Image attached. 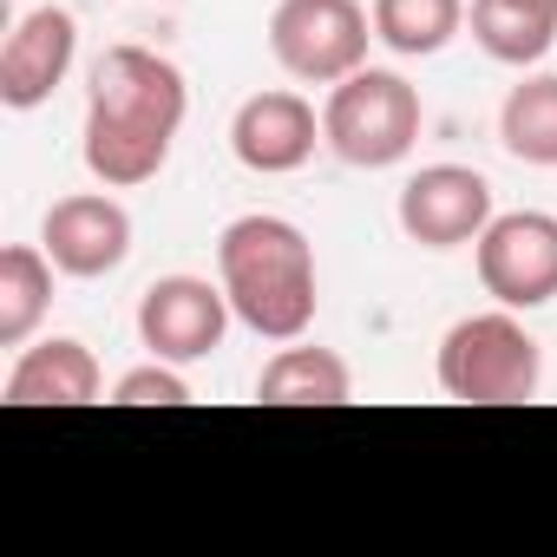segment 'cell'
<instances>
[{
    "label": "cell",
    "instance_id": "obj_1",
    "mask_svg": "<svg viewBox=\"0 0 557 557\" xmlns=\"http://www.w3.org/2000/svg\"><path fill=\"white\" fill-rule=\"evenodd\" d=\"M190 92L184 73L151 47H106L86 86V171L106 190H138L171 164Z\"/></svg>",
    "mask_w": 557,
    "mask_h": 557
},
{
    "label": "cell",
    "instance_id": "obj_2",
    "mask_svg": "<svg viewBox=\"0 0 557 557\" xmlns=\"http://www.w3.org/2000/svg\"><path fill=\"white\" fill-rule=\"evenodd\" d=\"M216 283L236 309V322L262 342H302L322 289H315V243L302 236V223L249 210L236 223H223L216 236Z\"/></svg>",
    "mask_w": 557,
    "mask_h": 557
},
{
    "label": "cell",
    "instance_id": "obj_3",
    "mask_svg": "<svg viewBox=\"0 0 557 557\" xmlns=\"http://www.w3.org/2000/svg\"><path fill=\"white\" fill-rule=\"evenodd\" d=\"M544 381V348L518 322V309H485L446 329L440 342V394L466 407H518Z\"/></svg>",
    "mask_w": 557,
    "mask_h": 557
},
{
    "label": "cell",
    "instance_id": "obj_4",
    "mask_svg": "<svg viewBox=\"0 0 557 557\" xmlns=\"http://www.w3.org/2000/svg\"><path fill=\"white\" fill-rule=\"evenodd\" d=\"M420 125H426L420 92H413L400 73H387V66L348 73L342 86H329V106H322V138H329V151H335L342 164H355V171H387V164H400V158L420 145Z\"/></svg>",
    "mask_w": 557,
    "mask_h": 557
},
{
    "label": "cell",
    "instance_id": "obj_5",
    "mask_svg": "<svg viewBox=\"0 0 557 557\" xmlns=\"http://www.w3.org/2000/svg\"><path fill=\"white\" fill-rule=\"evenodd\" d=\"M374 14L361 0H275L269 14V53L302 86H342L368 66Z\"/></svg>",
    "mask_w": 557,
    "mask_h": 557
},
{
    "label": "cell",
    "instance_id": "obj_6",
    "mask_svg": "<svg viewBox=\"0 0 557 557\" xmlns=\"http://www.w3.org/2000/svg\"><path fill=\"white\" fill-rule=\"evenodd\" d=\"M479 283L498 309H544L557 302V216L550 210H505L479 230Z\"/></svg>",
    "mask_w": 557,
    "mask_h": 557
},
{
    "label": "cell",
    "instance_id": "obj_7",
    "mask_svg": "<svg viewBox=\"0 0 557 557\" xmlns=\"http://www.w3.org/2000/svg\"><path fill=\"white\" fill-rule=\"evenodd\" d=\"M236 309L223 296V283L210 275H158V283L138 296V342L158 361H210L230 335Z\"/></svg>",
    "mask_w": 557,
    "mask_h": 557
},
{
    "label": "cell",
    "instance_id": "obj_8",
    "mask_svg": "<svg viewBox=\"0 0 557 557\" xmlns=\"http://www.w3.org/2000/svg\"><path fill=\"white\" fill-rule=\"evenodd\" d=\"M394 216H400L407 243H420V249H459V243H479V230L498 210H492L485 171H472V164H420L400 184Z\"/></svg>",
    "mask_w": 557,
    "mask_h": 557
},
{
    "label": "cell",
    "instance_id": "obj_9",
    "mask_svg": "<svg viewBox=\"0 0 557 557\" xmlns=\"http://www.w3.org/2000/svg\"><path fill=\"white\" fill-rule=\"evenodd\" d=\"M40 249L53 256L60 275H73V283H99V275H112L132 256V210L119 197H106V190L60 197L40 216Z\"/></svg>",
    "mask_w": 557,
    "mask_h": 557
},
{
    "label": "cell",
    "instance_id": "obj_10",
    "mask_svg": "<svg viewBox=\"0 0 557 557\" xmlns=\"http://www.w3.org/2000/svg\"><path fill=\"white\" fill-rule=\"evenodd\" d=\"M315 145H329V138H322V119H315V106H309L302 92H289V86L249 92V99L236 106V119H230V151H236V164L256 171V177H289V171H302V164L315 158Z\"/></svg>",
    "mask_w": 557,
    "mask_h": 557
},
{
    "label": "cell",
    "instance_id": "obj_11",
    "mask_svg": "<svg viewBox=\"0 0 557 557\" xmlns=\"http://www.w3.org/2000/svg\"><path fill=\"white\" fill-rule=\"evenodd\" d=\"M73 60H79V21L66 8L21 14L14 34H8V47H0V106H8V112L47 106L66 86Z\"/></svg>",
    "mask_w": 557,
    "mask_h": 557
},
{
    "label": "cell",
    "instance_id": "obj_12",
    "mask_svg": "<svg viewBox=\"0 0 557 557\" xmlns=\"http://www.w3.org/2000/svg\"><path fill=\"white\" fill-rule=\"evenodd\" d=\"M106 394V374H99V355L73 335H53V342H34L21 348L8 387L0 400L8 407H92Z\"/></svg>",
    "mask_w": 557,
    "mask_h": 557
},
{
    "label": "cell",
    "instance_id": "obj_13",
    "mask_svg": "<svg viewBox=\"0 0 557 557\" xmlns=\"http://www.w3.org/2000/svg\"><path fill=\"white\" fill-rule=\"evenodd\" d=\"M355 394V374L335 348H283L256 374L262 407H342Z\"/></svg>",
    "mask_w": 557,
    "mask_h": 557
},
{
    "label": "cell",
    "instance_id": "obj_14",
    "mask_svg": "<svg viewBox=\"0 0 557 557\" xmlns=\"http://www.w3.org/2000/svg\"><path fill=\"white\" fill-rule=\"evenodd\" d=\"M53 256L40 243H8L0 249V348H27L34 329L53 309Z\"/></svg>",
    "mask_w": 557,
    "mask_h": 557
},
{
    "label": "cell",
    "instance_id": "obj_15",
    "mask_svg": "<svg viewBox=\"0 0 557 557\" xmlns=\"http://www.w3.org/2000/svg\"><path fill=\"white\" fill-rule=\"evenodd\" d=\"M472 40L498 66H537L557 47V14L531 8V0H472Z\"/></svg>",
    "mask_w": 557,
    "mask_h": 557
},
{
    "label": "cell",
    "instance_id": "obj_16",
    "mask_svg": "<svg viewBox=\"0 0 557 557\" xmlns=\"http://www.w3.org/2000/svg\"><path fill=\"white\" fill-rule=\"evenodd\" d=\"M498 145L518 164L557 171V73H524L498 106Z\"/></svg>",
    "mask_w": 557,
    "mask_h": 557
},
{
    "label": "cell",
    "instance_id": "obj_17",
    "mask_svg": "<svg viewBox=\"0 0 557 557\" xmlns=\"http://www.w3.org/2000/svg\"><path fill=\"white\" fill-rule=\"evenodd\" d=\"M374 40L400 60H433L466 27V0H374Z\"/></svg>",
    "mask_w": 557,
    "mask_h": 557
},
{
    "label": "cell",
    "instance_id": "obj_18",
    "mask_svg": "<svg viewBox=\"0 0 557 557\" xmlns=\"http://www.w3.org/2000/svg\"><path fill=\"white\" fill-rule=\"evenodd\" d=\"M112 400H119V407H184V400H190V381L177 374V361H158V355H151L145 368L119 374Z\"/></svg>",
    "mask_w": 557,
    "mask_h": 557
},
{
    "label": "cell",
    "instance_id": "obj_19",
    "mask_svg": "<svg viewBox=\"0 0 557 557\" xmlns=\"http://www.w3.org/2000/svg\"><path fill=\"white\" fill-rule=\"evenodd\" d=\"M531 8H550V14H557V0H531Z\"/></svg>",
    "mask_w": 557,
    "mask_h": 557
}]
</instances>
